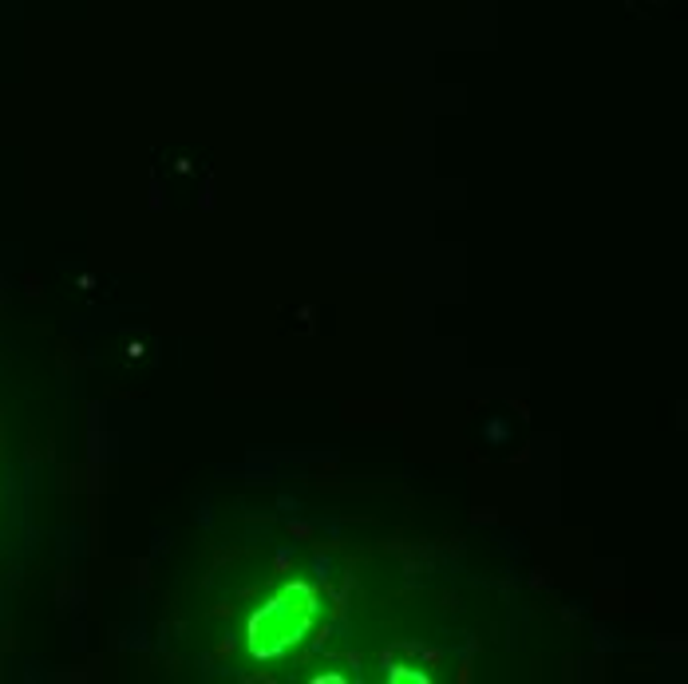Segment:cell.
Instances as JSON below:
<instances>
[{
    "label": "cell",
    "mask_w": 688,
    "mask_h": 684,
    "mask_svg": "<svg viewBox=\"0 0 688 684\" xmlns=\"http://www.w3.org/2000/svg\"><path fill=\"white\" fill-rule=\"evenodd\" d=\"M313 621V594L293 586L289 594H281L277 601H269L254 617V653L258 657H277L281 649H289L293 641H301V633L309 629Z\"/></svg>",
    "instance_id": "cell-1"
}]
</instances>
